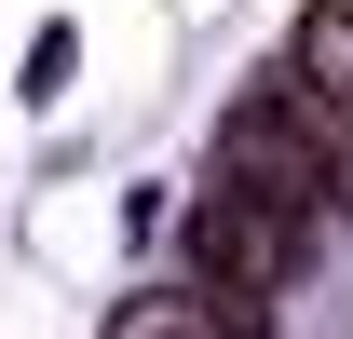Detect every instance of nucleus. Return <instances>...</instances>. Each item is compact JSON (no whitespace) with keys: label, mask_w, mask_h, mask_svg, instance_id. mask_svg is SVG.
<instances>
[{"label":"nucleus","mask_w":353,"mask_h":339,"mask_svg":"<svg viewBox=\"0 0 353 339\" xmlns=\"http://www.w3.org/2000/svg\"><path fill=\"white\" fill-rule=\"evenodd\" d=\"M109 339H259V312H245V298H123V312H109Z\"/></svg>","instance_id":"7ed1b4c3"},{"label":"nucleus","mask_w":353,"mask_h":339,"mask_svg":"<svg viewBox=\"0 0 353 339\" xmlns=\"http://www.w3.org/2000/svg\"><path fill=\"white\" fill-rule=\"evenodd\" d=\"M218 190H231V204L299 217V231L326 217V150H312V123L285 109V82H272V95H245V109L218 123Z\"/></svg>","instance_id":"f257e3e1"},{"label":"nucleus","mask_w":353,"mask_h":339,"mask_svg":"<svg viewBox=\"0 0 353 339\" xmlns=\"http://www.w3.org/2000/svg\"><path fill=\"white\" fill-rule=\"evenodd\" d=\"M176 245H190V271H204V298H245L259 312L285 271H299V217H272V204H231V190H204V204L176 217Z\"/></svg>","instance_id":"f03ea898"}]
</instances>
